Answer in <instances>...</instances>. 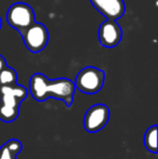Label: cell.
Wrapping results in <instances>:
<instances>
[{
    "instance_id": "obj_13",
    "label": "cell",
    "mask_w": 158,
    "mask_h": 159,
    "mask_svg": "<svg viewBox=\"0 0 158 159\" xmlns=\"http://www.w3.org/2000/svg\"><path fill=\"white\" fill-rule=\"evenodd\" d=\"M1 25H2V22H1V19H0V28H1Z\"/></svg>"
},
{
    "instance_id": "obj_12",
    "label": "cell",
    "mask_w": 158,
    "mask_h": 159,
    "mask_svg": "<svg viewBox=\"0 0 158 159\" xmlns=\"http://www.w3.org/2000/svg\"><path fill=\"white\" fill-rule=\"evenodd\" d=\"M8 65H7V62H6V59H4L2 55H0V71L2 70V69L4 68V67H7Z\"/></svg>"
},
{
    "instance_id": "obj_2",
    "label": "cell",
    "mask_w": 158,
    "mask_h": 159,
    "mask_svg": "<svg viewBox=\"0 0 158 159\" xmlns=\"http://www.w3.org/2000/svg\"><path fill=\"white\" fill-rule=\"evenodd\" d=\"M28 91L24 86L0 87V120L12 122L19 117L20 105L27 98Z\"/></svg>"
},
{
    "instance_id": "obj_9",
    "label": "cell",
    "mask_w": 158,
    "mask_h": 159,
    "mask_svg": "<svg viewBox=\"0 0 158 159\" xmlns=\"http://www.w3.org/2000/svg\"><path fill=\"white\" fill-rule=\"evenodd\" d=\"M22 149V143L16 139H11L0 147V159H16Z\"/></svg>"
},
{
    "instance_id": "obj_7",
    "label": "cell",
    "mask_w": 158,
    "mask_h": 159,
    "mask_svg": "<svg viewBox=\"0 0 158 159\" xmlns=\"http://www.w3.org/2000/svg\"><path fill=\"white\" fill-rule=\"evenodd\" d=\"M122 38V30L116 21L106 20L100 25L99 41L105 48H114L118 46Z\"/></svg>"
},
{
    "instance_id": "obj_4",
    "label": "cell",
    "mask_w": 158,
    "mask_h": 159,
    "mask_svg": "<svg viewBox=\"0 0 158 159\" xmlns=\"http://www.w3.org/2000/svg\"><path fill=\"white\" fill-rule=\"evenodd\" d=\"M8 24L21 34L35 23V12L33 8L24 2H15L7 11Z\"/></svg>"
},
{
    "instance_id": "obj_3",
    "label": "cell",
    "mask_w": 158,
    "mask_h": 159,
    "mask_svg": "<svg viewBox=\"0 0 158 159\" xmlns=\"http://www.w3.org/2000/svg\"><path fill=\"white\" fill-rule=\"evenodd\" d=\"M105 73L94 66H87L77 74L75 78V88L84 94H95L104 86Z\"/></svg>"
},
{
    "instance_id": "obj_1",
    "label": "cell",
    "mask_w": 158,
    "mask_h": 159,
    "mask_svg": "<svg viewBox=\"0 0 158 159\" xmlns=\"http://www.w3.org/2000/svg\"><path fill=\"white\" fill-rule=\"evenodd\" d=\"M74 81L68 78H57L50 80L43 74L36 73L30 77L29 93L37 102H44L48 98L63 101L67 107L74 102L75 95Z\"/></svg>"
},
{
    "instance_id": "obj_5",
    "label": "cell",
    "mask_w": 158,
    "mask_h": 159,
    "mask_svg": "<svg viewBox=\"0 0 158 159\" xmlns=\"http://www.w3.org/2000/svg\"><path fill=\"white\" fill-rule=\"evenodd\" d=\"M25 47L32 53H39L49 42L48 28L41 23L35 22L33 25L21 33Z\"/></svg>"
},
{
    "instance_id": "obj_6",
    "label": "cell",
    "mask_w": 158,
    "mask_h": 159,
    "mask_svg": "<svg viewBox=\"0 0 158 159\" xmlns=\"http://www.w3.org/2000/svg\"><path fill=\"white\" fill-rule=\"evenodd\" d=\"M111 117L110 108L104 104H94L88 108L84 114V127L89 133H97L101 131L106 125Z\"/></svg>"
},
{
    "instance_id": "obj_10",
    "label": "cell",
    "mask_w": 158,
    "mask_h": 159,
    "mask_svg": "<svg viewBox=\"0 0 158 159\" xmlns=\"http://www.w3.org/2000/svg\"><path fill=\"white\" fill-rule=\"evenodd\" d=\"M157 132L158 128L156 125H154V126L148 128L146 130L145 134H144V145H145V148L150 153L153 154L157 153Z\"/></svg>"
},
{
    "instance_id": "obj_8",
    "label": "cell",
    "mask_w": 158,
    "mask_h": 159,
    "mask_svg": "<svg viewBox=\"0 0 158 159\" xmlns=\"http://www.w3.org/2000/svg\"><path fill=\"white\" fill-rule=\"evenodd\" d=\"M95 10H97L106 20L117 21L126 12L124 0H90Z\"/></svg>"
},
{
    "instance_id": "obj_11",
    "label": "cell",
    "mask_w": 158,
    "mask_h": 159,
    "mask_svg": "<svg viewBox=\"0 0 158 159\" xmlns=\"http://www.w3.org/2000/svg\"><path fill=\"white\" fill-rule=\"evenodd\" d=\"M17 81V74L12 67H4L0 71V87L4 86H13L16 84Z\"/></svg>"
}]
</instances>
